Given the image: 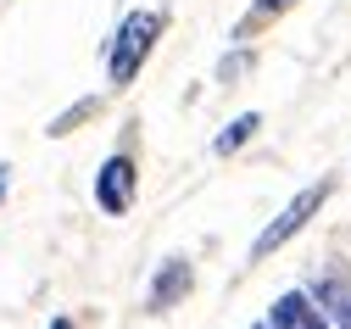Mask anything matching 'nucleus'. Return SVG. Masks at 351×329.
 Segmentation results:
<instances>
[{
	"label": "nucleus",
	"instance_id": "f257e3e1",
	"mask_svg": "<svg viewBox=\"0 0 351 329\" xmlns=\"http://www.w3.org/2000/svg\"><path fill=\"white\" fill-rule=\"evenodd\" d=\"M156 39H162V12H128L112 34V51H106V84L123 89V84H134L145 56L156 51Z\"/></svg>",
	"mask_w": 351,
	"mask_h": 329
},
{
	"label": "nucleus",
	"instance_id": "f03ea898",
	"mask_svg": "<svg viewBox=\"0 0 351 329\" xmlns=\"http://www.w3.org/2000/svg\"><path fill=\"white\" fill-rule=\"evenodd\" d=\"M324 201H329V179H318V184H306V190H301V196H295V201H290V207H285V212H279V218H274L268 229L256 234V246H251V262H262V257H274V251H279L285 240H295V234H301L306 223H313V212H318Z\"/></svg>",
	"mask_w": 351,
	"mask_h": 329
},
{
	"label": "nucleus",
	"instance_id": "7ed1b4c3",
	"mask_svg": "<svg viewBox=\"0 0 351 329\" xmlns=\"http://www.w3.org/2000/svg\"><path fill=\"white\" fill-rule=\"evenodd\" d=\"M95 207L106 218H123L128 207H134V162L128 157H106L101 173H95Z\"/></svg>",
	"mask_w": 351,
	"mask_h": 329
},
{
	"label": "nucleus",
	"instance_id": "20e7f679",
	"mask_svg": "<svg viewBox=\"0 0 351 329\" xmlns=\"http://www.w3.org/2000/svg\"><path fill=\"white\" fill-rule=\"evenodd\" d=\"M190 285H195L190 262H184V257H167V262H162V273L151 279V296H145V307H151V313H167V307H179V302L190 296Z\"/></svg>",
	"mask_w": 351,
	"mask_h": 329
},
{
	"label": "nucleus",
	"instance_id": "39448f33",
	"mask_svg": "<svg viewBox=\"0 0 351 329\" xmlns=\"http://www.w3.org/2000/svg\"><path fill=\"white\" fill-rule=\"evenodd\" d=\"M268 329H329V318L313 307L306 291H285V296L268 307Z\"/></svg>",
	"mask_w": 351,
	"mask_h": 329
},
{
	"label": "nucleus",
	"instance_id": "423d86ee",
	"mask_svg": "<svg viewBox=\"0 0 351 329\" xmlns=\"http://www.w3.org/2000/svg\"><path fill=\"white\" fill-rule=\"evenodd\" d=\"M313 307L329 318V329H351V279L324 273L318 285H313Z\"/></svg>",
	"mask_w": 351,
	"mask_h": 329
},
{
	"label": "nucleus",
	"instance_id": "0eeeda50",
	"mask_svg": "<svg viewBox=\"0 0 351 329\" xmlns=\"http://www.w3.org/2000/svg\"><path fill=\"white\" fill-rule=\"evenodd\" d=\"M256 128H262V117H256V112H245V117H234V123H229L223 134L212 139V151H217V157H234V151L245 146V139H251Z\"/></svg>",
	"mask_w": 351,
	"mask_h": 329
},
{
	"label": "nucleus",
	"instance_id": "6e6552de",
	"mask_svg": "<svg viewBox=\"0 0 351 329\" xmlns=\"http://www.w3.org/2000/svg\"><path fill=\"white\" fill-rule=\"evenodd\" d=\"M285 6H290V0H262V6H256V12H251V17H245V23H240V28H234V39H245V34H251V28H256V23H268V17H279V12H285Z\"/></svg>",
	"mask_w": 351,
	"mask_h": 329
},
{
	"label": "nucleus",
	"instance_id": "1a4fd4ad",
	"mask_svg": "<svg viewBox=\"0 0 351 329\" xmlns=\"http://www.w3.org/2000/svg\"><path fill=\"white\" fill-rule=\"evenodd\" d=\"M45 329H73V318H51V324H45Z\"/></svg>",
	"mask_w": 351,
	"mask_h": 329
},
{
	"label": "nucleus",
	"instance_id": "9d476101",
	"mask_svg": "<svg viewBox=\"0 0 351 329\" xmlns=\"http://www.w3.org/2000/svg\"><path fill=\"white\" fill-rule=\"evenodd\" d=\"M6 173H12V168H0V196H6Z\"/></svg>",
	"mask_w": 351,
	"mask_h": 329
},
{
	"label": "nucleus",
	"instance_id": "9b49d317",
	"mask_svg": "<svg viewBox=\"0 0 351 329\" xmlns=\"http://www.w3.org/2000/svg\"><path fill=\"white\" fill-rule=\"evenodd\" d=\"M251 329H268V324H251Z\"/></svg>",
	"mask_w": 351,
	"mask_h": 329
}]
</instances>
